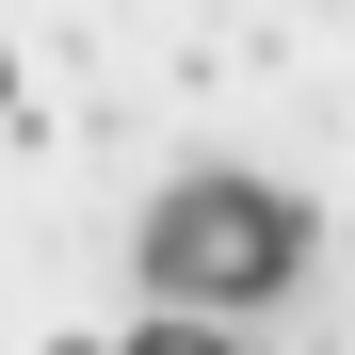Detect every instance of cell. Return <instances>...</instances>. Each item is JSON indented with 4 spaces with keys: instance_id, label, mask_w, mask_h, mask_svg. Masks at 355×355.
<instances>
[{
    "instance_id": "1",
    "label": "cell",
    "mask_w": 355,
    "mask_h": 355,
    "mask_svg": "<svg viewBox=\"0 0 355 355\" xmlns=\"http://www.w3.org/2000/svg\"><path fill=\"white\" fill-rule=\"evenodd\" d=\"M307 243H323V226L291 210L275 178H243V162H210V178H178V194H146V226H130L162 323H259V307H291V291H307Z\"/></svg>"
},
{
    "instance_id": "2",
    "label": "cell",
    "mask_w": 355,
    "mask_h": 355,
    "mask_svg": "<svg viewBox=\"0 0 355 355\" xmlns=\"http://www.w3.org/2000/svg\"><path fill=\"white\" fill-rule=\"evenodd\" d=\"M113 355H243V339H226V323H162V307H146V323L113 339Z\"/></svg>"
},
{
    "instance_id": "4",
    "label": "cell",
    "mask_w": 355,
    "mask_h": 355,
    "mask_svg": "<svg viewBox=\"0 0 355 355\" xmlns=\"http://www.w3.org/2000/svg\"><path fill=\"white\" fill-rule=\"evenodd\" d=\"M49 355H113V339H49Z\"/></svg>"
},
{
    "instance_id": "3",
    "label": "cell",
    "mask_w": 355,
    "mask_h": 355,
    "mask_svg": "<svg viewBox=\"0 0 355 355\" xmlns=\"http://www.w3.org/2000/svg\"><path fill=\"white\" fill-rule=\"evenodd\" d=\"M0 113H17V49H0Z\"/></svg>"
}]
</instances>
